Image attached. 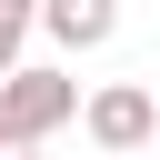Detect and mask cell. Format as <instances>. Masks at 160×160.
Listing matches in <instances>:
<instances>
[{
  "label": "cell",
  "mask_w": 160,
  "mask_h": 160,
  "mask_svg": "<svg viewBox=\"0 0 160 160\" xmlns=\"http://www.w3.org/2000/svg\"><path fill=\"white\" fill-rule=\"evenodd\" d=\"M80 130H90V150L140 160V150L160 140V90H140V80H100V90L80 100Z\"/></svg>",
  "instance_id": "obj_2"
},
{
  "label": "cell",
  "mask_w": 160,
  "mask_h": 160,
  "mask_svg": "<svg viewBox=\"0 0 160 160\" xmlns=\"http://www.w3.org/2000/svg\"><path fill=\"white\" fill-rule=\"evenodd\" d=\"M80 120V80L60 70V60H20L10 80H0V130H10V150H40L50 130H70Z\"/></svg>",
  "instance_id": "obj_1"
},
{
  "label": "cell",
  "mask_w": 160,
  "mask_h": 160,
  "mask_svg": "<svg viewBox=\"0 0 160 160\" xmlns=\"http://www.w3.org/2000/svg\"><path fill=\"white\" fill-rule=\"evenodd\" d=\"M40 30H50L60 50H100V40L120 30V0H40Z\"/></svg>",
  "instance_id": "obj_3"
},
{
  "label": "cell",
  "mask_w": 160,
  "mask_h": 160,
  "mask_svg": "<svg viewBox=\"0 0 160 160\" xmlns=\"http://www.w3.org/2000/svg\"><path fill=\"white\" fill-rule=\"evenodd\" d=\"M100 160H120V150H100Z\"/></svg>",
  "instance_id": "obj_7"
},
{
  "label": "cell",
  "mask_w": 160,
  "mask_h": 160,
  "mask_svg": "<svg viewBox=\"0 0 160 160\" xmlns=\"http://www.w3.org/2000/svg\"><path fill=\"white\" fill-rule=\"evenodd\" d=\"M10 160H40V150H10Z\"/></svg>",
  "instance_id": "obj_6"
},
{
  "label": "cell",
  "mask_w": 160,
  "mask_h": 160,
  "mask_svg": "<svg viewBox=\"0 0 160 160\" xmlns=\"http://www.w3.org/2000/svg\"><path fill=\"white\" fill-rule=\"evenodd\" d=\"M30 30H40V0H0V80L20 70V50H30Z\"/></svg>",
  "instance_id": "obj_4"
},
{
  "label": "cell",
  "mask_w": 160,
  "mask_h": 160,
  "mask_svg": "<svg viewBox=\"0 0 160 160\" xmlns=\"http://www.w3.org/2000/svg\"><path fill=\"white\" fill-rule=\"evenodd\" d=\"M0 160H10V130H0Z\"/></svg>",
  "instance_id": "obj_5"
}]
</instances>
